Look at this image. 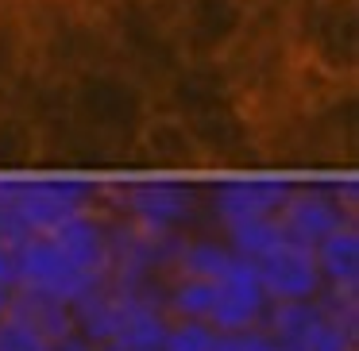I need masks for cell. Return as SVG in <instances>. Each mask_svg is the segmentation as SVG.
Returning a JSON list of instances; mask_svg holds the SVG:
<instances>
[{
    "label": "cell",
    "instance_id": "cell-12",
    "mask_svg": "<svg viewBox=\"0 0 359 351\" xmlns=\"http://www.w3.org/2000/svg\"><path fill=\"white\" fill-rule=\"evenodd\" d=\"M313 259H317L325 289L359 294V224H344L340 232L325 235L313 247Z\"/></svg>",
    "mask_w": 359,
    "mask_h": 351
},
{
    "label": "cell",
    "instance_id": "cell-4",
    "mask_svg": "<svg viewBox=\"0 0 359 351\" xmlns=\"http://www.w3.org/2000/svg\"><path fill=\"white\" fill-rule=\"evenodd\" d=\"M251 0H182L174 20V47L182 62H220L240 39Z\"/></svg>",
    "mask_w": 359,
    "mask_h": 351
},
{
    "label": "cell",
    "instance_id": "cell-11",
    "mask_svg": "<svg viewBox=\"0 0 359 351\" xmlns=\"http://www.w3.org/2000/svg\"><path fill=\"white\" fill-rule=\"evenodd\" d=\"M236 251L228 247V240L217 228H194V232H182L170 247V266H166V278H194V282H217L228 274V266L236 263Z\"/></svg>",
    "mask_w": 359,
    "mask_h": 351
},
{
    "label": "cell",
    "instance_id": "cell-15",
    "mask_svg": "<svg viewBox=\"0 0 359 351\" xmlns=\"http://www.w3.org/2000/svg\"><path fill=\"white\" fill-rule=\"evenodd\" d=\"M212 340H217V332L205 320H170L158 351H209Z\"/></svg>",
    "mask_w": 359,
    "mask_h": 351
},
{
    "label": "cell",
    "instance_id": "cell-8",
    "mask_svg": "<svg viewBox=\"0 0 359 351\" xmlns=\"http://www.w3.org/2000/svg\"><path fill=\"white\" fill-rule=\"evenodd\" d=\"M16 270L20 286L16 289H35V294H50L58 301H78L93 282L81 270L66 263V255L50 243V235L35 232L16 243Z\"/></svg>",
    "mask_w": 359,
    "mask_h": 351
},
{
    "label": "cell",
    "instance_id": "cell-10",
    "mask_svg": "<svg viewBox=\"0 0 359 351\" xmlns=\"http://www.w3.org/2000/svg\"><path fill=\"white\" fill-rule=\"evenodd\" d=\"M266 312H271V297L263 294L255 266L248 259H236L224 278H217V301L209 312V328L212 332H248V328L266 324Z\"/></svg>",
    "mask_w": 359,
    "mask_h": 351
},
{
    "label": "cell",
    "instance_id": "cell-6",
    "mask_svg": "<svg viewBox=\"0 0 359 351\" xmlns=\"http://www.w3.org/2000/svg\"><path fill=\"white\" fill-rule=\"evenodd\" d=\"M274 220H278L282 240L302 243V247H309V251L317 247L325 235L340 232L344 224H359V220H351L348 212L332 201L325 181H294Z\"/></svg>",
    "mask_w": 359,
    "mask_h": 351
},
{
    "label": "cell",
    "instance_id": "cell-19",
    "mask_svg": "<svg viewBox=\"0 0 359 351\" xmlns=\"http://www.w3.org/2000/svg\"><path fill=\"white\" fill-rule=\"evenodd\" d=\"M12 294H16V289H8V286H0V320L8 317V309H12Z\"/></svg>",
    "mask_w": 359,
    "mask_h": 351
},
{
    "label": "cell",
    "instance_id": "cell-3",
    "mask_svg": "<svg viewBox=\"0 0 359 351\" xmlns=\"http://www.w3.org/2000/svg\"><path fill=\"white\" fill-rule=\"evenodd\" d=\"M151 109H155V101L143 93V85L135 78H128L124 70H116V66L86 70L74 78L70 116L86 132L101 135L116 147H132L135 132H140V124L147 120Z\"/></svg>",
    "mask_w": 359,
    "mask_h": 351
},
{
    "label": "cell",
    "instance_id": "cell-2",
    "mask_svg": "<svg viewBox=\"0 0 359 351\" xmlns=\"http://www.w3.org/2000/svg\"><path fill=\"white\" fill-rule=\"evenodd\" d=\"M263 328L286 351H359V294L320 289L313 301L271 305Z\"/></svg>",
    "mask_w": 359,
    "mask_h": 351
},
{
    "label": "cell",
    "instance_id": "cell-18",
    "mask_svg": "<svg viewBox=\"0 0 359 351\" xmlns=\"http://www.w3.org/2000/svg\"><path fill=\"white\" fill-rule=\"evenodd\" d=\"M50 351H97V347H93L89 340H81L78 332H74V336H66V340H58Z\"/></svg>",
    "mask_w": 359,
    "mask_h": 351
},
{
    "label": "cell",
    "instance_id": "cell-7",
    "mask_svg": "<svg viewBox=\"0 0 359 351\" xmlns=\"http://www.w3.org/2000/svg\"><path fill=\"white\" fill-rule=\"evenodd\" d=\"M50 243L66 255V263L74 270H81L89 282H104L112 266V216H104L101 209H86L74 216L58 220L50 232Z\"/></svg>",
    "mask_w": 359,
    "mask_h": 351
},
{
    "label": "cell",
    "instance_id": "cell-20",
    "mask_svg": "<svg viewBox=\"0 0 359 351\" xmlns=\"http://www.w3.org/2000/svg\"><path fill=\"white\" fill-rule=\"evenodd\" d=\"M97 351H112V347H97Z\"/></svg>",
    "mask_w": 359,
    "mask_h": 351
},
{
    "label": "cell",
    "instance_id": "cell-17",
    "mask_svg": "<svg viewBox=\"0 0 359 351\" xmlns=\"http://www.w3.org/2000/svg\"><path fill=\"white\" fill-rule=\"evenodd\" d=\"M55 343L43 340L39 332H32L27 324H20V320L4 317L0 320V351H50Z\"/></svg>",
    "mask_w": 359,
    "mask_h": 351
},
{
    "label": "cell",
    "instance_id": "cell-16",
    "mask_svg": "<svg viewBox=\"0 0 359 351\" xmlns=\"http://www.w3.org/2000/svg\"><path fill=\"white\" fill-rule=\"evenodd\" d=\"M209 351H286L266 328H248V332H217Z\"/></svg>",
    "mask_w": 359,
    "mask_h": 351
},
{
    "label": "cell",
    "instance_id": "cell-9",
    "mask_svg": "<svg viewBox=\"0 0 359 351\" xmlns=\"http://www.w3.org/2000/svg\"><path fill=\"white\" fill-rule=\"evenodd\" d=\"M259 282H263V294L271 297V305L282 301H313V297L325 289L317 270V259L309 247L302 243L278 240L271 251H263L259 259H251Z\"/></svg>",
    "mask_w": 359,
    "mask_h": 351
},
{
    "label": "cell",
    "instance_id": "cell-13",
    "mask_svg": "<svg viewBox=\"0 0 359 351\" xmlns=\"http://www.w3.org/2000/svg\"><path fill=\"white\" fill-rule=\"evenodd\" d=\"M8 317L20 320V324H27L32 332H39L43 340H50V343L74 336V309H70V301H58V297H50V294L16 289V294H12Z\"/></svg>",
    "mask_w": 359,
    "mask_h": 351
},
{
    "label": "cell",
    "instance_id": "cell-1",
    "mask_svg": "<svg viewBox=\"0 0 359 351\" xmlns=\"http://www.w3.org/2000/svg\"><path fill=\"white\" fill-rule=\"evenodd\" d=\"M286 32L294 55H302L336 81H355L359 0H290Z\"/></svg>",
    "mask_w": 359,
    "mask_h": 351
},
{
    "label": "cell",
    "instance_id": "cell-14",
    "mask_svg": "<svg viewBox=\"0 0 359 351\" xmlns=\"http://www.w3.org/2000/svg\"><path fill=\"white\" fill-rule=\"evenodd\" d=\"M39 158V128L24 112H0V178L35 174Z\"/></svg>",
    "mask_w": 359,
    "mask_h": 351
},
{
    "label": "cell",
    "instance_id": "cell-5",
    "mask_svg": "<svg viewBox=\"0 0 359 351\" xmlns=\"http://www.w3.org/2000/svg\"><path fill=\"white\" fill-rule=\"evenodd\" d=\"M135 163H140V174H201V151H197L194 135H189V124L182 116L166 109H151L147 120L135 132Z\"/></svg>",
    "mask_w": 359,
    "mask_h": 351
}]
</instances>
